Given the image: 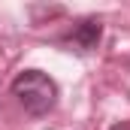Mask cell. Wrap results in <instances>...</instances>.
<instances>
[{
    "label": "cell",
    "instance_id": "obj_1",
    "mask_svg": "<svg viewBox=\"0 0 130 130\" xmlns=\"http://www.w3.org/2000/svg\"><path fill=\"white\" fill-rule=\"evenodd\" d=\"M12 97L21 103V109L39 118L48 115L58 103V85L52 76H45L42 70H24L12 79Z\"/></svg>",
    "mask_w": 130,
    "mask_h": 130
},
{
    "label": "cell",
    "instance_id": "obj_2",
    "mask_svg": "<svg viewBox=\"0 0 130 130\" xmlns=\"http://www.w3.org/2000/svg\"><path fill=\"white\" fill-rule=\"evenodd\" d=\"M100 36H103V24H100V18H82L73 30L67 33L64 42L67 52H79V55H88V52H94L100 45Z\"/></svg>",
    "mask_w": 130,
    "mask_h": 130
},
{
    "label": "cell",
    "instance_id": "obj_3",
    "mask_svg": "<svg viewBox=\"0 0 130 130\" xmlns=\"http://www.w3.org/2000/svg\"><path fill=\"white\" fill-rule=\"evenodd\" d=\"M112 130H130V124H115Z\"/></svg>",
    "mask_w": 130,
    "mask_h": 130
}]
</instances>
